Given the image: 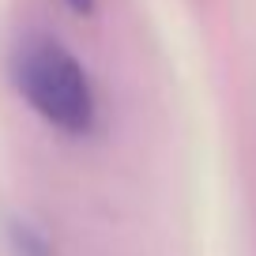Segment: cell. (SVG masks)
<instances>
[{"instance_id":"6da1fadb","label":"cell","mask_w":256,"mask_h":256,"mask_svg":"<svg viewBox=\"0 0 256 256\" xmlns=\"http://www.w3.org/2000/svg\"><path fill=\"white\" fill-rule=\"evenodd\" d=\"M16 83L42 120L68 136H83L94 128V87L83 64L60 42L30 38L16 56Z\"/></svg>"},{"instance_id":"7a4b0ae2","label":"cell","mask_w":256,"mask_h":256,"mask_svg":"<svg viewBox=\"0 0 256 256\" xmlns=\"http://www.w3.org/2000/svg\"><path fill=\"white\" fill-rule=\"evenodd\" d=\"M64 4H68L72 12H90L94 8V0H64Z\"/></svg>"}]
</instances>
